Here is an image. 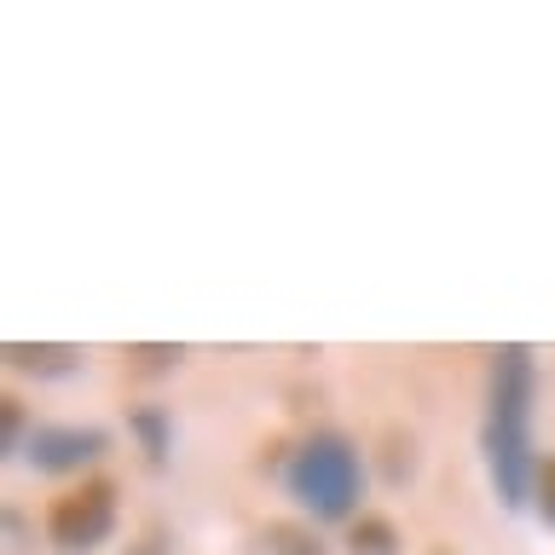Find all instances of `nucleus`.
<instances>
[{
    "instance_id": "obj_1",
    "label": "nucleus",
    "mask_w": 555,
    "mask_h": 555,
    "mask_svg": "<svg viewBox=\"0 0 555 555\" xmlns=\"http://www.w3.org/2000/svg\"><path fill=\"white\" fill-rule=\"evenodd\" d=\"M532 388H538V371H532V353L520 341L498 347L492 353V382H486V428H480V446H486V475H492L498 498L520 509L532 503Z\"/></svg>"
},
{
    "instance_id": "obj_2",
    "label": "nucleus",
    "mask_w": 555,
    "mask_h": 555,
    "mask_svg": "<svg viewBox=\"0 0 555 555\" xmlns=\"http://www.w3.org/2000/svg\"><path fill=\"white\" fill-rule=\"evenodd\" d=\"M284 480L312 515L347 520L359 503V486H364V463H359V451L347 434L324 428V434H312V440H301V451H295L289 468H284Z\"/></svg>"
},
{
    "instance_id": "obj_3",
    "label": "nucleus",
    "mask_w": 555,
    "mask_h": 555,
    "mask_svg": "<svg viewBox=\"0 0 555 555\" xmlns=\"http://www.w3.org/2000/svg\"><path fill=\"white\" fill-rule=\"evenodd\" d=\"M111 532H116V480L87 475V480L69 486V492L52 498V509H47V538H52V550L87 555V550H99Z\"/></svg>"
},
{
    "instance_id": "obj_4",
    "label": "nucleus",
    "mask_w": 555,
    "mask_h": 555,
    "mask_svg": "<svg viewBox=\"0 0 555 555\" xmlns=\"http://www.w3.org/2000/svg\"><path fill=\"white\" fill-rule=\"evenodd\" d=\"M104 428H76V423H41V428H29V463L35 468H47V475H69V468H87V463H99L104 457Z\"/></svg>"
},
{
    "instance_id": "obj_5",
    "label": "nucleus",
    "mask_w": 555,
    "mask_h": 555,
    "mask_svg": "<svg viewBox=\"0 0 555 555\" xmlns=\"http://www.w3.org/2000/svg\"><path fill=\"white\" fill-rule=\"evenodd\" d=\"M7 364H12V371H35V376H69L81 364V347H64V341H7Z\"/></svg>"
},
{
    "instance_id": "obj_6",
    "label": "nucleus",
    "mask_w": 555,
    "mask_h": 555,
    "mask_svg": "<svg viewBox=\"0 0 555 555\" xmlns=\"http://www.w3.org/2000/svg\"><path fill=\"white\" fill-rule=\"evenodd\" d=\"M347 555H399V527L388 515H353L347 520Z\"/></svg>"
},
{
    "instance_id": "obj_7",
    "label": "nucleus",
    "mask_w": 555,
    "mask_h": 555,
    "mask_svg": "<svg viewBox=\"0 0 555 555\" xmlns=\"http://www.w3.org/2000/svg\"><path fill=\"white\" fill-rule=\"evenodd\" d=\"M260 544H267L272 555H324L319 538H312L307 527H295V520H272V527L260 532Z\"/></svg>"
},
{
    "instance_id": "obj_8",
    "label": "nucleus",
    "mask_w": 555,
    "mask_h": 555,
    "mask_svg": "<svg viewBox=\"0 0 555 555\" xmlns=\"http://www.w3.org/2000/svg\"><path fill=\"white\" fill-rule=\"evenodd\" d=\"M532 509L544 515V527H555V451H544L532 468Z\"/></svg>"
},
{
    "instance_id": "obj_9",
    "label": "nucleus",
    "mask_w": 555,
    "mask_h": 555,
    "mask_svg": "<svg viewBox=\"0 0 555 555\" xmlns=\"http://www.w3.org/2000/svg\"><path fill=\"white\" fill-rule=\"evenodd\" d=\"M180 359H185L180 347H128V364H133L139 376H163V371H173Z\"/></svg>"
},
{
    "instance_id": "obj_10",
    "label": "nucleus",
    "mask_w": 555,
    "mask_h": 555,
    "mask_svg": "<svg viewBox=\"0 0 555 555\" xmlns=\"http://www.w3.org/2000/svg\"><path fill=\"white\" fill-rule=\"evenodd\" d=\"M133 434H139V440H145V451H151V457H163V451H168V416L163 411H133Z\"/></svg>"
},
{
    "instance_id": "obj_11",
    "label": "nucleus",
    "mask_w": 555,
    "mask_h": 555,
    "mask_svg": "<svg viewBox=\"0 0 555 555\" xmlns=\"http://www.w3.org/2000/svg\"><path fill=\"white\" fill-rule=\"evenodd\" d=\"M0 416H7V446H17V434H24V399H0Z\"/></svg>"
},
{
    "instance_id": "obj_12",
    "label": "nucleus",
    "mask_w": 555,
    "mask_h": 555,
    "mask_svg": "<svg viewBox=\"0 0 555 555\" xmlns=\"http://www.w3.org/2000/svg\"><path fill=\"white\" fill-rule=\"evenodd\" d=\"M428 555H451V550H428Z\"/></svg>"
}]
</instances>
